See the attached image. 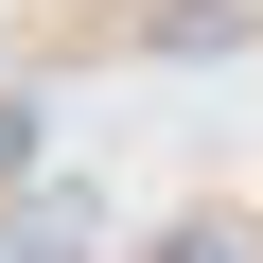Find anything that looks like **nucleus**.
<instances>
[{
  "instance_id": "nucleus-1",
  "label": "nucleus",
  "mask_w": 263,
  "mask_h": 263,
  "mask_svg": "<svg viewBox=\"0 0 263 263\" xmlns=\"http://www.w3.org/2000/svg\"><path fill=\"white\" fill-rule=\"evenodd\" d=\"M0 263H105L88 193H18V211H0Z\"/></svg>"
},
{
  "instance_id": "nucleus-2",
  "label": "nucleus",
  "mask_w": 263,
  "mask_h": 263,
  "mask_svg": "<svg viewBox=\"0 0 263 263\" xmlns=\"http://www.w3.org/2000/svg\"><path fill=\"white\" fill-rule=\"evenodd\" d=\"M35 158H53V105H35V88H0V193H35Z\"/></svg>"
},
{
  "instance_id": "nucleus-3",
  "label": "nucleus",
  "mask_w": 263,
  "mask_h": 263,
  "mask_svg": "<svg viewBox=\"0 0 263 263\" xmlns=\"http://www.w3.org/2000/svg\"><path fill=\"white\" fill-rule=\"evenodd\" d=\"M158 263H228V228H176V246H158Z\"/></svg>"
}]
</instances>
